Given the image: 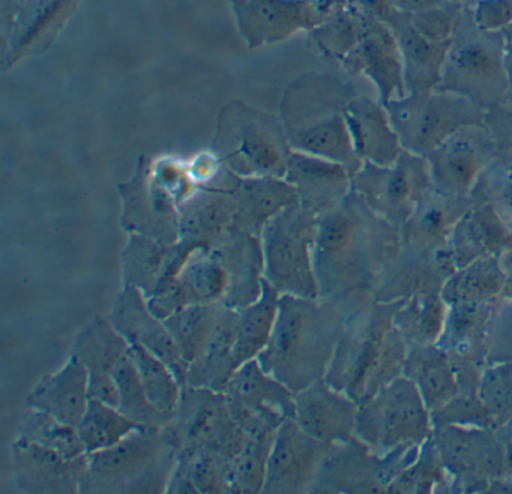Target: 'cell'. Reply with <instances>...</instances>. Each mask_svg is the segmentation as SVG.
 <instances>
[{
  "instance_id": "cell-1",
  "label": "cell",
  "mask_w": 512,
  "mask_h": 494,
  "mask_svg": "<svg viewBox=\"0 0 512 494\" xmlns=\"http://www.w3.org/2000/svg\"><path fill=\"white\" fill-rule=\"evenodd\" d=\"M400 250V230L352 191L317 220L314 274L319 298L337 305L346 317L373 304L380 275Z\"/></svg>"
},
{
  "instance_id": "cell-2",
  "label": "cell",
  "mask_w": 512,
  "mask_h": 494,
  "mask_svg": "<svg viewBox=\"0 0 512 494\" xmlns=\"http://www.w3.org/2000/svg\"><path fill=\"white\" fill-rule=\"evenodd\" d=\"M346 319L319 296H281L271 340L257 361L296 394L325 379Z\"/></svg>"
},
{
  "instance_id": "cell-3",
  "label": "cell",
  "mask_w": 512,
  "mask_h": 494,
  "mask_svg": "<svg viewBox=\"0 0 512 494\" xmlns=\"http://www.w3.org/2000/svg\"><path fill=\"white\" fill-rule=\"evenodd\" d=\"M359 92L347 77L307 73L290 83L280 121L292 151L334 161L352 175L362 166L347 125L346 109Z\"/></svg>"
},
{
  "instance_id": "cell-4",
  "label": "cell",
  "mask_w": 512,
  "mask_h": 494,
  "mask_svg": "<svg viewBox=\"0 0 512 494\" xmlns=\"http://www.w3.org/2000/svg\"><path fill=\"white\" fill-rule=\"evenodd\" d=\"M394 304L373 302L347 317L325 380L362 403L403 376L409 347L394 325Z\"/></svg>"
},
{
  "instance_id": "cell-5",
  "label": "cell",
  "mask_w": 512,
  "mask_h": 494,
  "mask_svg": "<svg viewBox=\"0 0 512 494\" xmlns=\"http://www.w3.org/2000/svg\"><path fill=\"white\" fill-rule=\"evenodd\" d=\"M121 227L130 235L175 244L181 209L200 190L190 163L172 157L140 158L130 181L119 185Z\"/></svg>"
},
{
  "instance_id": "cell-6",
  "label": "cell",
  "mask_w": 512,
  "mask_h": 494,
  "mask_svg": "<svg viewBox=\"0 0 512 494\" xmlns=\"http://www.w3.org/2000/svg\"><path fill=\"white\" fill-rule=\"evenodd\" d=\"M176 458L178 446L167 428H139L88 454L80 494L166 493Z\"/></svg>"
},
{
  "instance_id": "cell-7",
  "label": "cell",
  "mask_w": 512,
  "mask_h": 494,
  "mask_svg": "<svg viewBox=\"0 0 512 494\" xmlns=\"http://www.w3.org/2000/svg\"><path fill=\"white\" fill-rule=\"evenodd\" d=\"M451 493L512 491V421L496 427H434Z\"/></svg>"
},
{
  "instance_id": "cell-8",
  "label": "cell",
  "mask_w": 512,
  "mask_h": 494,
  "mask_svg": "<svg viewBox=\"0 0 512 494\" xmlns=\"http://www.w3.org/2000/svg\"><path fill=\"white\" fill-rule=\"evenodd\" d=\"M212 152L241 178L284 179L293 151L280 119L233 101L218 116Z\"/></svg>"
},
{
  "instance_id": "cell-9",
  "label": "cell",
  "mask_w": 512,
  "mask_h": 494,
  "mask_svg": "<svg viewBox=\"0 0 512 494\" xmlns=\"http://www.w3.org/2000/svg\"><path fill=\"white\" fill-rule=\"evenodd\" d=\"M506 40L502 32L481 31L463 8L446 55L437 91L472 101L485 112L505 101Z\"/></svg>"
},
{
  "instance_id": "cell-10",
  "label": "cell",
  "mask_w": 512,
  "mask_h": 494,
  "mask_svg": "<svg viewBox=\"0 0 512 494\" xmlns=\"http://www.w3.org/2000/svg\"><path fill=\"white\" fill-rule=\"evenodd\" d=\"M317 220L298 202L278 212L263 229V278L281 296H319L314 274Z\"/></svg>"
},
{
  "instance_id": "cell-11",
  "label": "cell",
  "mask_w": 512,
  "mask_h": 494,
  "mask_svg": "<svg viewBox=\"0 0 512 494\" xmlns=\"http://www.w3.org/2000/svg\"><path fill=\"white\" fill-rule=\"evenodd\" d=\"M433 431L431 410L404 376L359 403L355 436L379 455L424 445Z\"/></svg>"
},
{
  "instance_id": "cell-12",
  "label": "cell",
  "mask_w": 512,
  "mask_h": 494,
  "mask_svg": "<svg viewBox=\"0 0 512 494\" xmlns=\"http://www.w3.org/2000/svg\"><path fill=\"white\" fill-rule=\"evenodd\" d=\"M404 151L425 157L467 125L485 124V112L451 92L427 91L404 95L385 104Z\"/></svg>"
},
{
  "instance_id": "cell-13",
  "label": "cell",
  "mask_w": 512,
  "mask_h": 494,
  "mask_svg": "<svg viewBox=\"0 0 512 494\" xmlns=\"http://www.w3.org/2000/svg\"><path fill=\"white\" fill-rule=\"evenodd\" d=\"M352 184L359 199L398 230L418 203L434 191L427 160L407 151L391 166L362 163Z\"/></svg>"
},
{
  "instance_id": "cell-14",
  "label": "cell",
  "mask_w": 512,
  "mask_h": 494,
  "mask_svg": "<svg viewBox=\"0 0 512 494\" xmlns=\"http://www.w3.org/2000/svg\"><path fill=\"white\" fill-rule=\"evenodd\" d=\"M239 35L250 49L314 31L343 13L347 0H230Z\"/></svg>"
},
{
  "instance_id": "cell-15",
  "label": "cell",
  "mask_w": 512,
  "mask_h": 494,
  "mask_svg": "<svg viewBox=\"0 0 512 494\" xmlns=\"http://www.w3.org/2000/svg\"><path fill=\"white\" fill-rule=\"evenodd\" d=\"M167 430L178 451L214 449L233 458L244 440L226 394L190 385L182 388L181 400Z\"/></svg>"
},
{
  "instance_id": "cell-16",
  "label": "cell",
  "mask_w": 512,
  "mask_h": 494,
  "mask_svg": "<svg viewBox=\"0 0 512 494\" xmlns=\"http://www.w3.org/2000/svg\"><path fill=\"white\" fill-rule=\"evenodd\" d=\"M497 157L496 145L485 124L467 125L425 155L434 190L470 199L476 182Z\"/></svg>"
},
{
  "instance_id": "cell-17",
  "label": "cell",
  "mask_w": 512,
  "mask_h": 494,
  "mask_svg": "<svg viewBox=\"0 0 512 494\" xmlns=\"http://www.w3.org/2000/svg\"><path fill=\"white\" fill-rule=\"evenodd\" d=\"M329 446L305 433L295 419H286L275 433L262 493H313Z\"/></svg>"
},
{
  "instance_id": "cell-18",
  "label": "cell",
  "mask_w": 512,
  "mask_h": 494,
  "mask_svg": "<svg viewBox=\"0 0 512 494\" xmlns=\"http://www.w3.org/2000/svg\"><path fill=\"white\" fill-rule=\"evenodd\" d=\"M80 0H23L2 17L4 41V70L28 56L46 52L70 17Z\"/></svg>"
},
{
  "instance_id": "cell-19",
  "label": "cell",
  "mask_w": 512,
  "mask_h": 494,
  "mask_svg": "<svg viewBox=\"0 0 512 494\" xmlns=\"http://www.w3.org/2000/svg\"><path fill=\"white\" fill-rule=\"evenodd\" d=\"M355 13V11H353ZM358 16L359 35L341 68L350 76L365 77L383 104L406 95L403 59L391 29L379 20Z\"/></svg>"
},
{
  "instance_id": "cell-20",
  "label": "cell",
  "mask_w": 512,
  "mask_h": 494,
  "mask_svg": "<svg viewBox=\"0 0 512 494\" xmlns=\"http://www.w3.org/2000/svg\"><path fill=\"white\" fill-rule=\"evenodd\" d=\"M490 305H448L439 344L451 359L460 391L478 392L479 379L487 367V323Z\"/></svg>"
},
{
  "instance_id": "cell-21",
  "label": "cell",
  "mask_w": 512,
  "mask_h": 494,
  "mask_svg": "<svg viewBox=\"0 0 512 494\" xmlns=\"http://www.w3.org/2000/svg\"><path fill=\"white\" fill-rule=\"evenodd\" d=\"M229 292V274L214 248H196L185 257L175 283L163 295L148 299L160 319L191 305H224Z\"/></svg>"
},
{
  "instance_id": "cell-22",
  "label": "cell",
  "mask_w": 512,
  "mask_h": 494,
  "mask_svg": "<svg viewBox=\"0 0 512 494\" xmlns=\"http://www.w3.org/2000/svg\"><path fill=\"white\" fill-rule=\"evenodd\" d=\"M107 319L130 344L143 347L166 362L182 386L187 385V362L182 358L163 319L152 313L148 298L136 287H122Z\"/></svg>"
},
{
  "instance_id": "cell-23",
  "label": "cell",
  "mask_w": 512,
  "mask_h": 494,
  "mask_svg": "<svg viewBox=\"0 0 512 494\" xmlns=\"http://www.w3.org/2000/svg\"><path fill=\"white\" fill-rule=\"evenodd\" d=\"M385 460L353 436L329 446L314 484V494L386 493Z\"/></svg>"
},
{
  "instance_id": "cell-24",
  "label": "cell",
  "mask_w": 512,
  "mask_h": 494,
  "mask_svg": "<svg viewBox=\"0 0 512 494\" xmlns=\"http://www.w3.org/2000/svg\"><path fill=\"white\" fill-rule=\"evenodd\" d=\"M17 488L29 494H80L88 455L68 458L26 440L11 446Z\"/></svg>"
},
{
  "instance_id": "cell-25",
  "label": "cell",
  "mask_w": 512,
  "mask_h": 494,
  "mask_svg": "<svg viewBox=\"0 0 512 494\" xmlns=\"http://www.w3.org/2000/svg\"><path fill=\"white\" fill-rule=\"evenodd\" d=\"M358 407V401L320 379L296 392L293 419L314 439L335 445L355 436Z\"/></svg>"
},
{
  "instance_id": "cell-26",
  "label": "cell",
  "mask_w": 512,
  "mask_h": 494,
  "mask_svg": "<svg viewBox=\"0 0 512 494\" xmlns=\"http://www.w3.org/2000/svg\"><path fill=\"white\" fill-rule=\"evenodd\" d=\"M455 269L448 247L434 253L401 247L380 275L374 298L383 304H394L422 293H440Z\"/></svg>"
},
{
  "instance_id": "cell-27",
  "label": "cell",
  "mask_w": 512,
  "mask_h": 494,
  "mask_svg": "<svg viewBox=\"0 0 512 494\" xmlns=\"http://www.w3.org/2000/svg\"><path fill=\"white\" fill-rule=\"evenodd\" d=\"M352 173L334 161L293 151L284 181L293 187L299 205L320 215L340 206L352 194Z\"/></svg>"
},
{
  "instance_id": "cell-28",
  "label": "cell",
  "mask_w": 512,
  "mask_h": 494,
  "mask_svg": "<svg viewBox=\"0 0 512 494\" xmlns=\"http://www.w3.org/2000/svg\"><path fill=\"white\" fill-rule=\"evenodd\" d=\"M187 256L179 242L163 244L146 236L130 235L122 253V287H136L148 299L163 295L175 283Z\"/></svg>"
},
{
  "instance_id": "cell-29",
  "label": "cell",
  "mask_w": 512,
  "mask_h": 494,
  "mask_svg": "<svg viewBox=\"0 0 512 494\" xmlns=\"http://www.w3.org/2000/svg\"><path fill=\"white\" fill-rule=\"evenodd\" d=\"M224 394L233 406L265 421L280 425L295 418V394L257 359L245 362L233 373Z\"/></svg>"
},
{
  "instance_id": "cell-30",
  "label": "cell",
  "mask_w": 512,
  "mask_h": 494,
  "mask_svg": "<svg viewBox=\"0 0 512 494\" xmlns=\"http://www.w3.org/2000/svg\"><path fill=\"white\" fill-rule=\"evenodd\" d=\"M470 206L472 202L467 197L431 191L400 227L401 247L418 253H434L448 247L455 226Z\"/></svg>"
},
{
  "instance_id": "cell-31",
  "label": "cell",
  "mask_w": 512,
  "mask_h": 494,
  "mask_svg": "<svg viewBox=\"0 0 512 494\" xmlns=\"http://www.w3.org/2000/svg\"><path fill=\"white\" fill-rule=\"evenodd\" d=\"M347 125L362 163L391 166L403 154L388 110L379 98L359 94L346 109Z\"/></svg>"
},
{
  "instance_id": "cell-32",
  "label": "cell",
  "mask_w": 512,
  "mask_h": 494,
  "mask_svg": "<svg viewBox=\"0 0 512 494\" xmlns=\"http://www.w3.org/2000/svg\"><path fill=\"white\" fill-rule=\"evenodd\" d=\"M89 401L88 370L73 356H68L64 367L55 373L46 374L34 386L26 397V406L77 428L88 409Z\"/></svg>"
},
{
  "instance_id": "cell-33",
  "label": "cell",
  "mask_w": 512,
  "mask_h": 494,
  "mask_svg": "<svg viewBox=\"0 0 512 494\" xmlns=\"http://www.w3.org/2000/svg\"><path fill=\"white\" fill-rule=\"evenodd\" d=\"M511 247L512 227L490 205L470 206L448 242L457 268L484 257H500Z\"/></svg>"
},
{
  "instance_id": "cell-34",
  "label": "cell",
  "mask_w": 512,
  "mask_h": 494,
  "mask_svg": "<svg viewBox=\"0 0 512 494\" xmlns=\"http://www.w3.org/2000/svg\"><path fill=\"white\" fill-rule=\"evenodd\" d=\"M403 59L406 95L434 91L439 86L449 43H434L419 34L409 17L397 13L388 23Z\"/></svg>"
},
{
  "instance_id": "cell-35",
  "label": "cell",
  "mask_w": 512,
  "mask_h": 494,
  "mask_svg": "<svg viewBox=\"0 0 512 494\" xmlns=\"http://www.w3.org/2000/svg\"><path fill=\"white\" fill-rule=\"evenodd\" d=\"M236 325L238 310L223 305L205 349L196 361L188 365L187 385L224 392L230 377L238 370L235 361Z\"/></svg>"
},
{
  "instance_id": "cell-36",
  "label": "cell",
  "mask_w": 512,
  "mask_h": 494,
  "mask_svg": "<svg viewBox=\"0 0 512 494\" xmlns=\"http://www.w3.org/2000/svg\"><path fill=\"white\" fill-rule=\"evenodd\" d=\"M403 376L415 386L431 412L460 392L454 365L439 344L410 347L404 361Z\"/></svg>"
},
{
  "instance_id": "cell-37",
  "label": "cell",
  "mask_w": 512,
  "mask_h": 494,
  "mask_svg": "<svg viewBox=\"0 0 512 494\" xmlns=\"http://www.w3.org/2000/svg\"><path fill=\"white\" fill-rule=\"evenodd\" d=\"M232 457L214 449L178 451L166 493H230Z\"/></svg>"
},
{
  "instance_id": "cell-38",
  "label": "cell",
  "mask_w": 512,
  "mask_h": 494,
  "mask_svg": "<svg viewBox=\"0 0 512 494\" xmlns=\"http://www.w3.org/2000/svg\"><path fill=\"white\" fill-rule=\"evenodd\" d=\"M130 343L107 317L86 323L71 344L70 356L88 370L89 377L112 376L116 365L128 356Z\"/></svg>"
},
{
  "instance_id": "cell-39",
  "label": "cell",
  "mask_w": 512,
  "mask_h": 494,
  "mask_svg": "<svg viewBox=\"0 0 512 494\" xmlns=\"http://www.w3.org/2000/svg\"><path fill=\"white\" fill-rule=\"evenodd\" d=\"M505 272L500 257H484L455 269L443 284L446 304H493L502 298Z\"/></svg>"
},
{
  "instance_id": "cell-40",
  "label": "cell",
  "mask_w": 512,
  "mask_h": 494,
  "mask_svg": "<svg viewBox=\"0 0 512 494\" xmlns=\"http://www.w3.org/2000/svg\"><path fill=\"white\" fill-rule=\"evenodd\" d=\"M446 313L442 293H422L395 302L394 325L409 349L430 346L442 335Z\"/></svg>"
},
{
  "instance_id": "cell-41",
  "label": "cell",
  "mask_w": 512,
  "mask_h": 494,
  "mask_svg": "<svg viewBox=\"0 0 512 494\" xmlns=\"http://www.w3.org/2000/svg\"><path fill=\"white\" fill-rule=\"evenodd\" d=\"M280 293L263 278L262 293L253 304L238 310L236 325L235 361L238 368L265 350L271 340L277 320Z\"/></svg>"
},
{
  "instance_id": "cell-42",
  "label": "cell",
  "mask_w": 512,
  "mask_h": 494,
  "mask_svg": "<svg viewBox=\"0 0 512 494\" xmlns=\"http://www.w3.org/2000/svg\"><path fill=\"white\" fill-rule=\"evenodd\" d=\"M278 428L247 431L230 461V493H262L266 464Z\"/></svg>"
},
{
  "instance_id": "cell-43",
  "label": "cell",
  "mask_w": 512,
  "mask_h": 494,
  "mask_svg": "<svg viewBox=\"0 0 512 494\" xmlns=\"http://www.w3.org/2000/svg\"><path fill=\"white\" fill-rule=\"evenodd\" d=\"M223 305H191L164 319L187 365L196 361L211 338Z\"/></svg>"
},
{
  "instance_id": "cell-44",
  "label": "cell",
  "mask_w": 512,
  "mask_h": 494,
  "mask_svg": "<svg viewBox=\"0 0 512 494\" xmlns=\"http://www.w3.org/2000/svg\"><path fill=\"white\" fill-rule=\"evenodd\" d=\"M130 358L133 359L146 397L151 401L152 406L163 415L173 418L184 386L179 382L172 368L136 344H130Z\"/></svg>"
},
{
  "instance_id": "cell-45",
  "label": "cell",
  "mask_w": 512,
  "mask_h": 494,
  "mask_svg": "<svg viewBox=\"0 0 512 494\" xmlns=\"http://www.w3.org/2000/svg\"><path fill=\"white\" fill-rule=\"evenodd\" d=\"M139 428L142 427L131 421L118 407L97 400L89 401L88 409L77 425L86 454L110 448Z\"/></svg>"
},
{
  "instance_id": "cell-46",
  "label": "cell",
  "mask_w": 512,
  "mask_h": 494,
  "mask_svg": "<svg viewBox=\"0 0 512 494\" xmlns=\"http://www.w3.org/2000/svg\"><path fill=\"white\" fill-rule=\"evenodd\" d=\"M388 493H451V478L433 440L419 448L409 466L392 482Z\"/></svg>"
},
{
  "instance_id": "cell-47",
  "label": "cell",
  "mask_w": 512,
  "mask_h": 494,
  "mask_svg": "<svg viewBox=\"0 0 512 494\" xmlns=\"http://www.w3.org/2000/svg\"><path fill=\"white\" fill-rule=\"evenodd\" d=\"M113 377L119 392L118 409L125 416L142 428L169 427L172 418L158 412L146 397L139 373L134 367L133 359L130 358V352L116 365Z\"/></svg>"
},
{
  "instance_id": "cell-48",
  "label": "cell",
  "mask_w": 512,
  "mask_h": 494,
  "mask_svg": "<svg viewBox=\"0 0 512 494\" xmlns=\"http://www.w3.org/2000/svg\"><path fill=\"white\" fill-rule=\"evenodd\" d=\"M17 439L35 443L68 458H79L86 454L79 431L40 410L29 409L22 419Z\"/></svg>"
},
{
  "instance_id": "cell-49",
  "label": "cell",
  "mask_w": 512,
  "mask_h": 494,
  "mask_svg": "<svg viewBox=\"0 0 512 494\" xmlns=\"http://www.w3.org/2000/svg\"><path fill=\"white\" fill-rule=\"evenodd\" d=\"M470 202L472 205L493 206L512 227V164L502 158H494L476 182Z\"/></svg>"
},
{
  "instance_id": "cell-50",
  "label": "cell",
  "mask_w": 512,
  "mask_h": 494,
  "mask_svg": "<svg viewBox=\"0 0 512 494\" xmlns=\"http://www.w3.org/2000/svg\"><path fill=\"white\" fill-rule=\"evenodd\" d=\"M478 395L496 425L512 421V364H487Z\"/></svg>"
},
{
  "instance_id": "cell-51",
  "label": "cell",
  "mask_w": 512,
  "mask_h": 494,
  "mask_svg": "<svg viewBox=\"0 0 512 494\" xmlns=\"http://www.w3.org/2000/svg\"><path fill=\"white\" fill-rule=\"evenodd\" d=\"M434 427H496L478 392L460 391L431 412Z\"/></svg>"
},
{
  "instance_id": "cell-52",
  "label": "cell",
  "mask_w": 512,
  "mask_h": 494,
  "mask_svg": "<svg viewBox=\"0 0 512 494\" xmlns=\"http://www.w3.org/2000/svg\"><path fill=\"white\" fill-rule=\"evenodd\" d=\"M487 364H512V301L499 298L487 323Z\"/></svg>"
},
{
  "instance_id": "cell-53",
  "label": "cell",
  "mask_w": 512,
  "mask_h": 494,
  "mask_svg": "<svg viewBox=\"0 0 512 494\" xmlns=\"http://www.w3.org/2000/svg\"><path fill=\"white\" fill-rule=\"evenodd\" d=\"M469 8L481 31L503 32L512 23V0H476Z\"/></svg>"
},
{
  "instance_id": "cell-54",
  "label": "cell",
  "mask_w": 512,
  "mask_h": 494,
  "mask_svg": "<svg viewBox=\"0 0 512 494\" xmlns=\"http://www.w3.org/2000/svg\"><path fill=\"white\" fill-rule=\"evenodd\" d=\"M485 127L496 145L497 157L512 164V107H494L485 115Z\"/></svg>"
},
{
  "instance_id": "cell-55",
  "label": "cell",
  "mask_w": 512,
  "mask_h": 494,
  "mask_svg": "<svg viewBox=\"0 0 512 494\" xmlns=\"http://www.w3.org/2000/svg\"><path fill=\"white\" fill-rule=\"evenodd\" d=\"M451 2L452 0H394L398 13L406 14V16L434 10V8L443 7Z\"/></svg>"
},
{
  "instance_id": "cell-56",
  "label": "cell",
  "mask_w": 512,
  "mask_h": 494,
  "mask_svg": "<svg viewBox=\"0 0 512 494\" xmlns=\"http://www.w3.org/2000/svg\"><path fill=\"white\" fill-rule=\"evenodd\" d=\"M503 272H505V290H503L502 298L511 299L512 301V247L500 256Z\"/></svg>"
},
{
  "instance_id": "cell-57",
  "label": "cell",
  "mask_w": 512,
  "mask_h": 494,
  "mask_svg": "<svg viewBox=\"0 0 512 494\" xmlns=\"http://www.w3.org/2000/svg\"><path fill=\"white\" fill-rule=\"evenodd\" d=\"M505 70L508 88H506L505 101H503V104L512 107V44L508 43H506Z\"/></svg>"
},
{
  "instance_id": "cell-58",
  "label": "cell",
  "mask_w": 512,
  "mask_h": 494,
  "mask_svg": "<svg viewBox=\"0 0 512 494\" xmlns=\"http://www.w3.org/2000/svg\"><path fill=\"white\" fill-rule=\"evenodd\" d=\"M23 0H2V17H7Z\"/></svg>"
},
{
  "instance_id": "cell-59",
  "label": "cell",
  "mask_w": 512,
  "mask_h": 494,
  "mask_svg": "<svg viewBox=\"0 0 512 494\" xmlns=\"http://www.w3.org/2000/svg\"><path fill=\"white\" fill-rule=\"evenodd\" d=\"M503 37H505L506 43L512 44V23L502 32Z\"/></svg>"
},
{
  "instance_id": "cell-60",
  "label": "cell",
  "mask_w": 512,
  "mask_h": 494,
  "mask_svg": "<svg viewBox=\"0 0 512 494\" xmlns=\"http://www.w3.org/2000/svg\"><path fill=\"white\" fill-rule=\"evenodd\" d=\"M455 4L463 5V7H472L476 0H452Z\"/></svg>"
},
{
  "instance_id": "cell-61",
  "label": "cell",
  "mask_w": 512,
  "mask_h": 494,
  "mask_svg": "<svg viewBox=\"0 0 512 494\" xmlns=\"http://www.w3.org/2000/svg\"><path fill=\"white\" fill-rule=\"evenodd\" d=\"M511 482H512V475H511Z\"/></svg>"
}]
</instances>
